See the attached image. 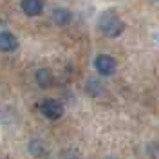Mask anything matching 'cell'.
Here are the masks:
<instances>
[{
  "label": "cell",
  "instance_id": "obj_1",
  "mask_svg": "<svg viewBox=\"0 0 159 159\" xmlns=\"http://www.w3.org/2000/svg\"><path fill=\"white\" fill-rule=\"evenodd\" d=\"M98 27L105 36L116 38V36H119V34L125 31V24H123V20L118 16V13H114V11H103V13L99 15Z\"/></svg>",
  "mask_w": 159,
  "mask_h": 159
},
{
  "label": "cell",
  "instance_id": "obj_2",
  "mask_svg": "<svg viewBox=\"0 0 159 159\" xmlns=\"http://www.w3.org/2000/svg\"><path fill=\"white\" fill-rule=\"evenodd\" d=\"M38 109L47 119H60L63 116V105L58 99H43L38 105Z\"/></svg>",
  "mask_w": 159,
  "mask_h": 159
},
{
  "label": "cell",
  "instance_id": "obj_3",
  "mask_svg": "<svg viewBox=\"0 0 159 159\" xmlns=\"http://www.w3.org/2000/svg\"><path fill=\"white\" fill-rule=\"evenodd\" d=\"M94 67H96V70H98L99 74L110 76V74L116 72V60L112 58V56H109V54H99L94 60Z\"/></svg>",
  "mask_w": 159,
  "mask_h": 159
},
{
  "label": "cell",
  "instance_id": "obj_4",
  "mask_svg": "<svg viewBox=\"0 0 159 159\" xmlns=\"http://www.w3.org/2000/svg\"><path fill=\"white\" fill-rule=\"evenodd\" d=\"M20 7L27 16H38L43 11V2L42 0H22Z\"/></svg>",
  "mask_w": 159,
  "mask_h": 159
},
{
  "label": "cell",
  "instance_id": "obj_5",
  "mask_svg": "<svg viewBox=\"0 0 159 159\" xmlns=\"http://www.w3.org/2000/svg\"><path fill=\"white\" fill-rule=\"evenodd\" d=\"M18 47V40L13 33H7V31H2L0 33V51L2 52H11Z\"/></svg>",
  "mask_w": 159,
  "mask_h": 159
},
{
  "label": "cell",
  "instance_id": "obj_6",
  "mask_svg": "<svg viewBox=\"0 0 159 159\" xmlns=\"http://www.w3.org/2000/svg\"><path fill=\"white\" fill-rule=\"evenodd\" d=\"M52 22L56 24V25H67L70 22V13L67 9H63V7H58V9L52 11Z\"/></svg>",
  "mask_w": 159,
  "mask_h": 159
},
{
  "label": "cell",
  "instance_id": "obj_7",
  "mask_svg": "<svg viewBox=\"0 0 159 159\" xmlns=\"http://www.w3.org/2000/svg\"><path fill=\"white\" fill-rule=\"evenodd\" d=\"M51 80H52V74H51L49 69H40L36 72V81H38L40 87H49Z\"/></svg>",
  "mask_w": 159,
  "mask_h": 159
}]
</instances>
